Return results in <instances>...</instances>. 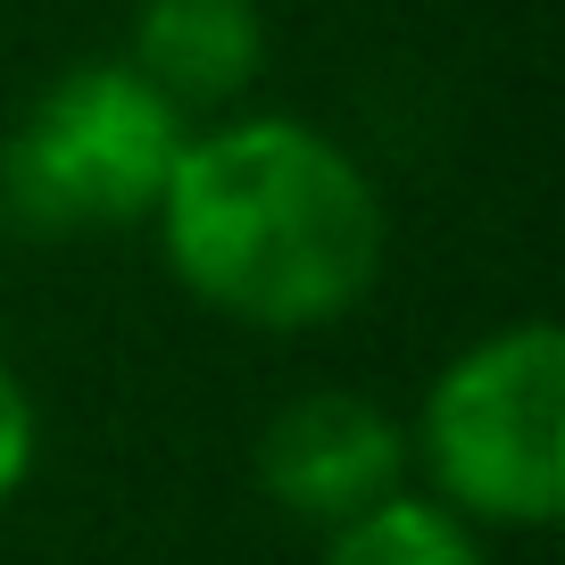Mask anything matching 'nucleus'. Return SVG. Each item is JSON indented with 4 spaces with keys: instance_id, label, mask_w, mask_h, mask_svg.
Instances as JSON below:
<instances>
[{
    "instance_id": "obj_4",
    "label": "nucleus",
    "mask_w": 565,
    "mask_h": 565,
    "mask_svg": "<svg viewBox=\"0 0 565 565\" xmlns=\"http://www.w3.org/2000/svg\"><path fill=\"white\" fill-rule=\"evenodd\" d=\"M407 475L399 424L358 391H308L291 399L258 441V482L275 508L308 515V524H350L358 508L391 499Z\"/></svg>"
},
{
    "instance_id": "obj_1",
    "label": "nucleus",
    "mask_w": 565,
    "mask_h": 565,
    "mask_svg": "<svg viewBox=\"0 0 565 565\" xmlns=\"http://www.w3.org/2000/svg\"><path fill=\"white\" fill-rule=\"evenodd\" d=\"M150 216L183 291L266 333L358 308L383 266L374 183L341 141L291 117H242L183 141Z\"/></svg>"
},
{
    "instance_id": "obj_3",
    "label": "nucleus",
    "mask_w": 565,
    "mask_h": 565,
    "mask_svg": "<svg viewBox=\"0 0 565 565\" xmlns=\"http://www.w3.org/2000/svg\"><path fill=\"white\" fill-rule=\"evenodd\" d=\"M424 466L458 508L548 524L565 508V333L508 324L475 341L424 399Z\"/></svg>"
},
{
    "instance_id": "obj_7",
    "label": "nucleus",
    "mask_w": 565,
    "mask_h": 565,
    "mask_svg": "<svg viewBox=\"0 0 565 565\" xmlns=\"http://www.w3.org/2000/svg\"><path fill=\"white\" fill-rule=\"evenodd\" d=\"M34 475V399L9 366H0V499Z\"/></svg>"
},
{
    "instance_id": "obj_2",
    "label": "nucleus",
    "mask_w": 565,
    "mask_h": 565,
    "mask_svg": "<svg viewBox=\"0 0 565 565\" xmlns=\"http://www.w3.org/2000/svg\"><path fill=\"white\" fill-rule=\"evenodd\" d=\"M183 150V108L141 67H67L0 150V192L34 233L134 225L159 209Z\"/></svg>"
},
{
    "instance_id": "obj_6",
    "label": "nucleus",
    "mask_w": 565,
    "mask_h": 565,
    "mask_svg": "<svg viewBox=\"0 0 565 565\" xmlns=\"http://www.w3.org/2000/svg\"><path fill=\"white\" fill-rule=\"evenodd\" d=\"M324 565H482V548L449 508L391 491V499H374V508H358L350 524H333Z\"/></svg>"
},
{
    "instance_id": "obj_5",
    "label": "nucleus",
    "mask_w": 565,
    "mask_h": 565,
    "mask_svg": "<svg viewBox=\"0 0 565 565\" xmlns=\"http://www.w3.org/2000/svg\"><path fill=\"white\" fill-rule=\"evenodd\" d=\"M266 25L258 0H141L134 18V58L175 108H216L258 75Z\"/></svg>"
}]
</instances>
